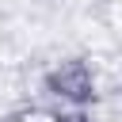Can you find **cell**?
<instances>
[{
  "instance_id": "1",
  "label": "cell",
  "mask_w": 122,
  "mask_h": 122,
  "mask_svg": "<svg viewBox=\"0 0 122 122\" xmlns=\"http://www.w3.org/2000/svg\"><path fill=\"white\" fill-rule=\"evenodd\" d=\"M46 84L61 95V99H72V103H88L95 95V76L88 72L84 61H65L61 69H53L46 76Z\"/></svg>"
}]
</instances>
